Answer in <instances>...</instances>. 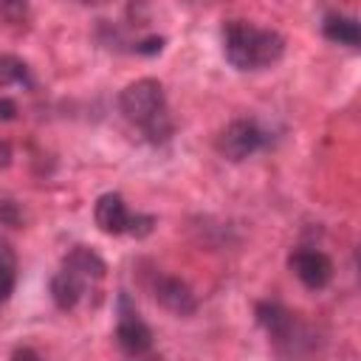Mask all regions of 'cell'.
I'll return each instance as SVG.
<instances>
[{
	"mask_svg": "<svg viewBox=\"0 0 361 361\" xmlns=\"http://www.w3.org/2000/svg\"><path fill=\"white\" fill-rule=\"evenodd\" d=\"M223 54L237 71H262L282 59L285 37L274 28H259L245 20H228L223 25Z\"/></svg>",
	"mask_w": 361,
	"mask_h": 361,
	"instance_id": "1",
	"label": "cell"
},
{
	"mask_svg": "<svg viewBox=\"0 0 361 361\" xmlns=\"http://www.w3.org/2000/svg\"><path fill=\"white\" fill-rule=\"evenodd\" d=\"M118 107H121L124 118L133 121L135 127H141V133L152 144L166 141L175 130L172 116L166 110V93H164V85L158 79L130 82L118 96Z\"/></svg>",
	"mask_w": 361,
	"mask_h": 361,
	"instance_id": "2",
	"label": "cell"
},
{
	"mask_svg": "<svg viewBox=\"0 0 361 361\" xmlns=\"http://www.w3.org/2000/svg\"><path fill=\"white\" fill-rule=\"evenodd\" d=\"M265 144H268L265 130L251 118H237L228 127H223V133L217 135V152L228 161H245Z\"/></svg>",
	"mask_w": 361,
	"mask_h": 361,
	"instance_id": "3",
	"label": "cell"
},
{
	"mask_svg": "<svg viewBox=\"0 0 361 361\" xmlns=\"http://www.w3.org/2000/svg\"><path fill=\"white\" fill-rule=\"evenodd\" d=\"M116 341L127 355H147L152 347V330L138 319L135 307L130 305V296H118V327H116Z\"/></svg>",
	"mask_w": 361,
	"mask_h": 361,
	"instance_id": "4",
	"label": "cell"
},
{
	"mask_svg": "<svg viewBox=\"0 0 361 361\" xmlns=\"http://www.w3.org/2000/svg\"><path fill=\"white\" fill-rule=\"evenodd\" d=\"M288 268L293 271V276L310 288V290H322L330 285L333 279V259L324 254V251H316V248H296L290 251L288 257Z\"/></svg>",
	"mask_w": 361,
	"mask_h": 361,
	"instance_id": "5",
	"label": "cell"
},
{
	"mask_svg": "<svg viewBox=\"0 0 361 361\" xmlns=\"http://www.w3.org/2000/svg\"><path fill=\"white\" fill-rule=\"evenodd\" d=\"M152 296H155V302L161 307H166L175 316H192L197 310V296L180 276H166V274L155 276Z\"/></svg>",
	"mask_w": 361,
	"mask_h": 361,
	"instance_id": "6",
	"label": "cell"
},
{
	"mask_svg": "<svg viewBox=\"0 0 361 361\" xmlns=\"http://www.w3.org/2000/svg\"><path fill=\"white\" fill-rule=\"evenodd\" d=\"M93 217H96V226L104 234H127L133 212L127 209V203H124V197L118 192H107V195H102L96 200Z\"/></svg>",
	"mask_w": 361,
	"mask_h": 361,
	"instance_id": "7",
	"label": "cell"
},
{
	"mask_svg": "<svg viewBox=\"0 0 361 361\" xmlns=\"http://www.w3.org/2000/svg\"><path fill=\"white\" fill-rule=\"evenodd\" d=\"M62 268L71 271V274H76V276H82L85 282H90V279H104V274H107V262H104L93 248H87V245H73V248L62 257Z\"/></svg>",
	"mask_w": 361,
	"mask_h": 361,
	"instance_id": "8",
	"label": "cell"
},
{
	"mask_svg": "<svg viewBox=\"0 0 361 361\" xmlns=\"http://www.w3.org/2000/svg\"><path fill=\"white\" fill-rule=\"evenodd\" d=\"M254 313H257L259 327H265L276 341L288 338V336L296 330V319H293V313H290L285 305H279V302H259Z\"/></svg>",
	"mask_w": 361,
	"mask_h": 361,
	"instance_id": "9",
	"label": "cell"
},
{
	"mask_svg": "<svg viewBox=\"0 0 361 361\" xmlns=\"http://www.w3.org/2000/svg\"><path fill=\"white\" fill-rule=\"evenodd\" d=\"M322 34L330 39V42H338V45H347V48H358L361 45V25L355 17H347V14H324L322 20Z\"/></svg>",
	"mask_w": 361,
	"mask_h": 361,
	"instance_id": "10",
	"label": "cell"
},
{
	"mask_svg": "<svg viewBox=\"0 0 361 361\" xmlns=\"http://www.w3.org/2000/svg\"><path fill=\"white\" fill-rule=\"evenodd\" d=\"M82 293H85V279L82 276H76L65 268L51 276V299L59 310H73L79 305Z\"/></svg>",
	"mask_w": 361,
	"mask_h": 361,
	"instance_id": "11",
	"label": "cell"
},
{
	"mask_svg": "<svg viewBox=\"0 0 361 361\" xmlns=\"http://www.w3.org/2000/svg\"><path fill=\"white\" fill-rule=\"evenodd\" d=\"M11 85L31 87L34 85L31 68L20 56H14V54H3L0 56V87H11Z\"/></svg>",
	"mask_w": 361,
	"mask_h": 361,
	"instance_id": "12",
	"label": "cell"
},
{
	"mask_svg": "<svg viewBox=\"0 0 361 361\" xmlns=\"http://www.w3.org/2000/svg\"><path fill=\"white\" fill-rule=\"evenodd\" d=\"M14 282H17V276H14V262L6 259V257H0V302H6V299L14 293Z\"/></svg>",
	"mask_w": 361,
	"mask_h": 361,
	"instance_id": "13",
	"label": "cell"
},
{
	"mask_svg": "<svg viewBox=\"0 0 361 361\" xmlns=\"http://www.w3.org/2000/svg\"><path fill=\"white\" fill-rule=\"evenodd\" d=\"M152 228H155V217H152V214H133L127 234H133V237H147Z\"/></svg>",
	"mask_w": 361,
	"mask_h": 361,
	"instance_id": "14",
	"label": "cell"
},
{
	"mask_svg": "<svg viewBox=\"0 0 361 361\" xmlns=\"http://www.w3.org/2000/svg\"><path fill=\"white\" fill-rule=\"evenodd\" d=\"M161 48H164V37H144L135 42L133 51L141 56H155V54H161Z\"/></svg>",
	"mask_w": 361,
	"mask_h": 361,
	"instance_id": "15",
	"label": "cell"
},
{
	"mask_svg": "<svg viewBox=\"0 0 361 361\" xmlns=\"http://www.w3.org/2000/svg\"><path fill=\"white\" fill-rule=\"evenodd\" d=\"M17 118V104L11 99H0V121H11Z\"/></svg>",
	"mask_w": 361,
	"mask_h": 361,
	"instance_id": "16",
	"label": "cell"
},
{
	"mask_svg": "<svg viewBox=\"0 0 361 361\" xmlns=\"http://www.w3.org/2000/svg\"><path fill=\"white\" fill-rule=\"evenodd\" d=\"M11 361H42L31 347H17L14 353H11Z\"/></svg>",
	"mask_w": 361,
	"mask_h": 361,
	"instance_id": "17",
	"label": "cell"
},
{
	"mask_svg": "<svg viewBox=\"0 0 361 361\" xmlns=\"http://www.w3.org/2000/svg\"><path fill=\"white\" fill-rule=\"evenodd\" d=\"M8 164H11V144L0 141V166H8Z\"/></svg>",
	"mask_w": 361,
	"mask_h": 361,
	"instance_id": "18",
	"label": "cell"
},
{
	"mask_svg": "<svg viewBox=\"0 0 361 361\" xmlns=\"http://www.w3.org/2000/svg\"><path fill=\"white\" fill-rule=\"evenodd\" d=\"M147 361H161V358H147Z\"/></svg>",
	"mask_w": 361,
	"mask_h": 361,
	"instance_id": "19",
	"label": "cell"
}]
</instances>
